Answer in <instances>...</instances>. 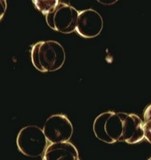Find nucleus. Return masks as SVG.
Instances as JSON below:
<instances>
[{"label": "nucleus", "instance_id": "obj_4", "mask_svg": "<svg viewBox=\"0 0 151 160\" xmlns=\"http://www.w3.org/2000/svg\"><path fill=\"white\" fill-rule=\"evenodd\" d=\"M79 12L72 5L59 3L46 15L47 24L54 30L62 33H70L76 29Z\"/></svg>", "mask_w": 151, "mask_h": 160}, {"label": "nucleus", "instance_id": "obj_5", "mask_svg": "<svg viewBox=\"0 0 151 160\" xmlns=\"http://www.w3.org/2000/svg\"><path fill=\"white\" fill-rule=\"evenodd\" d=\"M43 132L51 144L68 142L73 133V127L68 117L64 114H54L45 122Z\"/></svg>", "mask_w": 151, "mask_h": 160}, {"label": "nucleus", "instance_id": "obj_11", "mask_svg": "<svg viewBox=\"0 0 151 160\" xmlns=\"http://www.w3.org/2000/svg\"><path fill=\"white\" fill-rule=\"evenodd\" d=\"M147 160H151V157H150V158H149V159H147Z\"/></svg>", "mask_w": 151, "mask_h": 160}, {"label": "nucleus", "instance_id": "obj_8", "mask_svg": "<svg viewBox=\"0 0 151 160\" xmlns=\"http://www.w3.org/2000/svg\"><path fill=\"white\" fill-rule=\"evenodd\" d=\"M42 160H80V158L76 147L68 141L48 145Z\"/></svg>", "mask_w": 151, "mask_h": 160}, {"label": "nucleus", "instance_id": "obj_3", "mask_svg": "<svg viewBox=\"0 0 151 160\" xmlns=\"http://www.w3.org/2000/svg\"><path fill=\"white\" fill-rule=\"evenodd\" d=\"M17 146L24 155L35 158L45 153L48 148V140L43 129L36 126H27L18 132Z\"/></svg>", "mask_w": 151, "mask_h": 160}, {"label": "nucleus", "instance_id": "obj_7", "mask_svg": "<svg viewBox=\"0 0 151 160\" xmlns=\"http://www.w3.org/2000/svg\"><path fill=\"white\" fill-rule=\"evenodd\" d=\"M122 120V136L121 142L137 144L144 138L143 122L137 114L119 112Z\"/></svg>", "mask_w": 151, "mask_h": 160}, {"label": "nucleus", "instance_id": "obj_9", "mask_svg": "<svg viewBox=\"0 0 151 160\" xmlns=\"http://www.w3.org/2000/svg\"><path fill=\"white\" fill-rule=\"evenodd\" d=\"M58 0H34L33 1L36 8H38L42 14L46 15L59 3Z\"/></svg>", "mask_w": 151, "mask_h": 160}, {"label": "nucleus", "instance_id": "obj_1", "mask_svg": "<svg viewBox=\"0 0 151 160\" xmlns=\"http://www.w3.org/2000/svg\"><path fill=\"white\" fill-rule=\"evenodd\" d=\"M65 59L64 48L56 41H41L33 44L31 49L33 66L41 72L58 70L64 64Z\"/></svg>", "mask_w": 151, "mask_h": 160}, {"label": "nucleus", "instance_id": "obj_6", "mask_svg": "<svg viewBox=\"0 0 151 160\" xmlns=\"http://www.w3.org/2000/svg\"><path fill=\"white\" fill-rule=\"evenodd\" d=\"M103 27V18L97 11L89 8L79 12L76 31L82 37L90 38L98 36Z\"/></svg>", "mask_w": 151, "mask_h": 160}, {"label": "nucleus", "instance_id": "obj_2", "mask_svg": "<svg viewBox=\"0 0 151 160\" xmlns=\"http://www.w3.org/2000/svg\"><path fill=\"white\" fill-rule=\"evenodd\" d=\"M122 120L119 112L106 111L98 115L93 123V131L97 138L107 144L121 142Z\"/></svg>", "mask_w": 151, "mask_h": 160}, {"label": "nucleus", "instance_id": "obj_10", "mask_svg": "<svg viewBox=\"0 0 151 160\" xmlns=\"http://www.w3.org/2000/svg\"><path fill=\"white\" fill-rule=\"evenodd\" d=\"M143 131L144 138L151 144V104L143 112Z\"/></svg>", "mask_w": 151, "mask_h": 160}]
</instances>
